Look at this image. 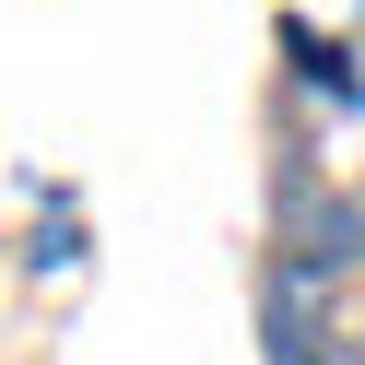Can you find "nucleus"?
I'll use <instances>...</instances> for the list:
<instances>
[{"instance_id": "2", "label": "nucleus", "mask_w": 365, "mask_h": 365, "mask_svg": "<svg viewBox=\"0 0 365 365\" xmlns=\"http://www.w3.org/2000/svg\"><path fill=\"white\" fill-rule=\"evenodd\" d=\"M341 365H365V318H354V330H341Z\"/></svg>"}, {"instance_id": "1", "label": "nucleus", "mask_w": 365, "mask_h": 365, "mask_svg": "<svg viewBox=\"0 0 365 365\" xmlns=\"http://www.w3.org/2000/svg\"><path fill=\"white\" fill-rule=\"evenodd\" d=\"M271 365H341V354H318V341H283V354H271Z\"/></svg>"}]
</instances>
